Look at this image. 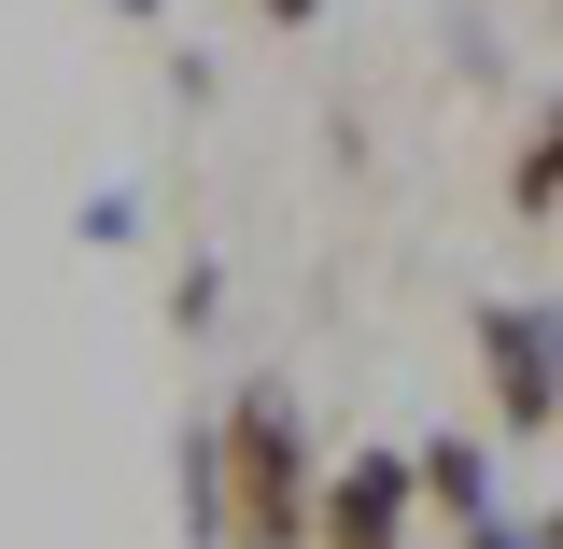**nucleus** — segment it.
Returning <instances> with one entry per match:
<instances>
[{
  "label": "nucleus",
  "instance_id": "obj_6",
  "mask_svg": "<svg viewBox=\"0 0 563 549\" xmlns=\"http://www.w3.org/2000/svg\"><path fill=\"white\" fill-rule=\"evenodd\" d=\"M254 14H268V29H310V14H324V0H254Z\"/></svg>",
  "mask_w": 563,
  "mask_h": 549
},
{
  "label": "nucleus",
  "instance_id": "obj_1",
  "mask_svg": "<svg viewBox=\"0 0 563 549\" xmlns=\"http://www.w3.org/2000/svg\"><path fill=\"white\" fill-rule=\"evenodd\" d=\"M211 521L225 549H310V422L282 381H240L211 422Z\"/></svg>",
  "mask_w": 563,
  "mask_h": 549
},
{
  "label": "nucleus",
  "instance_id": "obj_5",
  "mask_svg": "<svg viewBox=\"0 0 563 549\" xmlns=\"http://www.w3.org/2000/svg\"><path fill=\"white\" fill-rule=\"evenodd\" d=\"M550 184H563V128H550V113H521V155H507V211H521V226H550Z\"/></svg>",
  "mask_w": 563,
  "mask_h": 549
},
{
  "label": "nucleus",
  "instance_id": "obj_4",
  "mask_svg": "<svg viewBox=\"0 0 563 549\" xmlns=\"http://www.w3.org/2000/svg\"><path fill=\"white\" fill-rule=\"evenodd\" d=\"M409 493H422V507H451V521H479V507H493V465H479V437H437V451L409 465Z\"/></svg>",
  "mask_w": 563,
  "mask_h": 549
},
{
  "label": "nucleus",
  "instance_id": "obj_3",
  "mask_svg": "<svg viewBox=\"0 0 563 549\" xmlns=\"http://www.w3.org/2000/svg\"><path fill=\"white\" fill-rule=\"evenodd\" d=\"M479 366H493V422L536 451V437H550V296L479 310Z\"/></svg>",
  "mask_w": 563,
  "mask_h": 549
},
{
  "label": "nucleus",
  "instance_id": "obj_2",
  "mask_svg": "<svg viewBox=\"0 0 563 549\" xmlns=\"http://www.w3.org/2000/svg\"><path fill=\"white\" fill-rule=\"evenodd\" d=\"M409 536H422L409 451H339V465H310V549H409Z\"/></svg>",
  "mask_w": 563,
  "mask_h": 549
}]
</instances>
